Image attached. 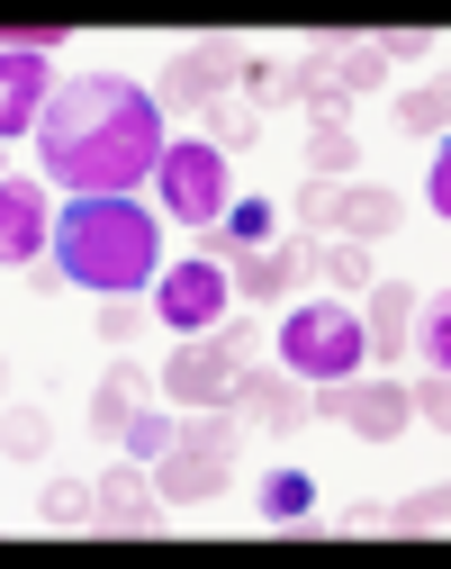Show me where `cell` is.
I'll return each mask as SVG.
<instances>
[{
  "mask_svg": "<svg viewBox=\"0 0 451 569\" xmlns=\"http://www.w3.org/2000/svg\"><path fill=\"white\" fill-rule=\"evenodd\" d=\"M163 154V109L118 73H72L54 82L46 118H37V163L46 181H63L72 199H127Z\"/></svg>",
  "mask_w": 451,
  "mask_h": 569,
  "instance_id": "1",
  "label": "cell"
},
{
  "mask_svg": "<svg viewBox=\"0 0 451 569\" xmlns=\"http://www.w3.org/2000/svg\"><path fill=\"white\" fill-rule=\"evenodd\" d=\"M46 244L82 290H109V299H136L144 280L163 271V227L144 218L136 199H72Z\"/></svg>",
  "mask_w": 451,
  "mask_h": 569,
  "instance_id": "2",
  "label": "cell"
},
{
  "mask_svg": "<svg viewBox=\"0 0 451 569\" xmlns=\"http://www.w3.org/2000/svg\"><path fill=\"white\" fill-rule=\"evenodd\" d=\"M235 461H244V425H235V407H190V416L172 425L163 461H144V470H154L163 507H190V497H217L225 479H235Z\"/></svg>",
  "mask_w": 451,
  "mask_h": 569,
  "instance_id": "3",
  "label": "cell"
},
{
  "mask_svg": "<svg viewBox=\"0 0 451 569\" xmlns=\"http://www.w3.org/2000/svg\"><path fill=\"white\" fill-rule=\"evenodd\" d=\"M380 46L370 37H317V46H298V63H289V100H308L317 118H343L352 100H370L380 91Z\"/></svg>",
  "mask_w": 451,
  "mask_h": 569,
  "instance_id": "4",
  "label": "cell"
},
{
  "mask_svg": "<svg viewBox=\"0 0 451 569\" xmlns=\"http://www.w3.org/2000/svg\"><path fill=\"white\" fill-rule=\"evenodd\" d=\"M280 362H289L298 380H352V371L370 362V335H361L352 308L317 299V308H289V326H280Z\"/></svg>",
  "mask_w": 451,
  "mask_h": 569,
  "instance_id": "5",
  "label": "cell"
},
{
  "mask_svg": "<svg viewBox=\"0 0 451 569\" xmlns=\"http://www.w3.org/2000/svg\"><path fill=\"white\" fill-rule=\"evenodd\" d=\"M154 190L181 227H217L235 208V181H225V154L217 146H163L154 154Z\"/></svg>",
  "mask_w": 451,
  "mask_h": 569,
  "instance_id": "6",
  "label": "cell"
},
{
  "mask_svg": "<svg viewBox=\"0 0 451 569\" xmlns=\"http://www.w3.org/2000/svg\"><path fill=\"white\" fill-rule=\"evenodd\" d=\"M308 416H334V425H352V435H370V443H389V435H407V389L398 380H317V398H308Z\"/></svg>",
  "mask_w": 451,
  "mask_h": 569,
  "instance_id": "7",
  "label": "cell"
},
{
  "mask_svg": "<svg viewBox=\"0 0 451 569\" xmlns=\"http://www.w3.org/2000/svg\"><path fill=\"white\" fill-rule=\"evenodd\" d=\"M308 280H317V244H308V236H289V244H253V253L225 262V290L253 299V308H271V299H289V290H308Z\"/></svg>",
  "mask_w": 451,
  "mask_h": 569,
  "instance_id": "8",
  "label": "cell"
},
{
  "mask_svg": "<svg viewBox=\"0 0 451 569\" xmlns=\"http://www.w3.org/2000/svg\"><path fill=\"white\" fill-rule=\"evenodd\" d=\"M244 73V46L235 37H208V46H190L172 73H163V91H154V109H208V100H225V82Z\"/></svg>",
  "mask_w": 451,
  "mask_h": 569,
  "instance_id": "9",
  "label": "cell"
},
{
  "mask_svg": "<svg viewBox=\"0 0 451 569\" xmlns=\"http://www.w3.org/2000/svg\"><path fill=\"white\" fill-rule=\"evenodd\" d=\"M225 299H235V290H225V262H172L163 271V290H154V308H163V326H181V335H199V326H217L225 317Z\"/></svg>",
  "mask_w": 451,
  "mask_h": 569,
  "instance_id": "10",
  "label": "cell"
},
{
  "mask_svg": "<svg viewBox=\"0 0 451 569\" xmlns=\"http://www.w3.org/2000/svg\"><path fill=\"white\" fill-rule=\"evenodd\" d=\"M91 525H109V533H163V488H154V470L127 461V470L91 479Z\"/></svg>",
  "mask_w": 451,
  "mask_h": 569,
  "instance_id": "11",
  "label": "cell"
},
{
  "mask_svg": "<svg viewBox=\"0 0 451 569\" xmlns=\"http://www.w3.org/2000/svg\"><path fill=\"white\" fill-rule=\"evenodd\" d=\"M225 407H235L244 425H271V435L308 425V389H298V371H262V362H235V389H225Z\"/></svg>",
  "mask_w": 451,
  "mask_h": 569,
  "instance_id": "12",
  "label": "cell"
},
{
  "mask_svg": "<svg viewBox=\"0 0 451 569\" xmlns=\"http://www.w3.org/2000/svg\"><path fill=\"white\" fill-rule=\"evenodd\" d=\"M54 100V73H46V54H19V46H0V136H19L37 127Z\"/></svg>",
  "mask_w": 451,
  "mask_h": 569,
  "instance_id": "13",
  "label": "cell"
},
{
  "mask_svg": "<svg viewBox=\"0 0 451 569\" xmlns=\"http://www.w3.org/2000/svg\"><path fill=\"white\" fill-rule=\"evenodd\" d=\"M46 236H54V218H46V190L37 181H0V262H37L46 253Z\"/></svg>",
  "mask_w": 451,
  "mask_h": 569,
  "instance_id": "14",
  "label": "cell"
},
{
  "mask_svg": "<svg viewBox=\"0 0 451 569\" xmlns=\"http://www.w3.org/2000/svg\"><path fill=\"white\" fill-rule=\"evenodd\" d=\"M225 389H235V362L217 343H181L163 362V398H181V407H225Z\"/></svg>",
  "mask_w": 451,
  "mask_h": 569,
  "instance_id": "15",
  "label": "cell"
},
{
  "mask_svg": "<svg viewBox=\"0 0 451 569\" xmlns=\"http://www.w3.org/2000/svg\"><path fill=\"white\" fill-rule=\"evenodd\" d=\"M325 227H334V236H352V244H380V236L398 227V190H380V181H352V190H334Z\"/></svg>",
  "mask_w": 451,
  "mask_h": 569,
  "instance_id": "16",
  "label": "cell"
},
{
  "mask_svg": "<svg viewBox=\"0 0 451 569\" xmlns=\"http://www.w3.org/2000/svg\"><path fill=\"white\" fill-rule=\"evenodd\" d=\"M144 407V371L136 362H118L109 380H100V398H91V425H100V435H127V416Z\"/></svg>",
  "mask_w": 451,
  "mask_h": 569,
  "instance_id": "17",
  "label": "cell"
},
{
  "mask_svg": "<svg viewBox=\"0 0 451 569\" xmlns=\"http://www.w3.org/2000/svg\"><path fill=\"white\" fill-rule=\"evenodd\" d=\"M407 343H415V362H451V308H442V290L433 299H415V317H407Z\"/></svg>",
  "mask_w": 451,
  "mask_h": 569,
  "instance_id": "18",
  "label": "cell"
},
{
  "mask_svg": "<svg viewBox=\"0 0 451 569\" xmlns=\"http://www.w3.org/2000/svg\"><path fill=\"white\" fill-rule=\"evenodd\" d=\"M407 317H415V290H380V299H370V352L398 362V352H407Z\"/></svg>",
  "mask_w": 451,
  "mask_h": 569,
  "instance_id": "19",
  "label": "cell"
},
{
  "mask_svg": "<svg viewBox=\"0 0 451 569\" xmlns=\"http://www.w3.org/2000/svg\"><path fill=\"white\" fill-rule=\"evenodd\" d=\"M308 163H317V181H343V172L361 163V146H352V127H343V118H317V136H308Z\"/></svg>",
  "mask_w": 451,
  "mask_h": 569,
  "instance_id": "20",
  "label": "cell"
},
{
  "mask_svg": "<svg viewBox=\"0 0 451 569\" xmlns=\"http://www.w3.org/2000/svg\"><path fill=\"white\" fill-rule=\"evenodd\" d=\"M308 507H317V479H308V470H271V479H262V516H271V525H298Z\"/></svg>",
  "mask_w": 451,
  "mask_h": 569,
  "instance_id": "21",
  "label": "cell"
},
{
  "mask_svg": "<svg viewBox=\"0 0 451 569\" xmlns=\"http://www.w3.org/2000/svg\"><path fill=\"white\" fill-rule=\"evenodd\" d=\"M46 443H54V425H46L37 407H10V416H0V452H10V461H46Z\"/></svg>",
  "mask_w": 451,
  "mask_h": 569,
  "instance_id": "22",
  "label": "cell"
},
{
  "mask_svg": "<svg viewBox=\"0 0 451 569\" xmlns=\"http://www.w3.org/2000/svg\"><path fill=\"white\" fill-rule=\"evenodd\" d=\"M253 118H262L253 100H208V146H217V154H225V146H253Z\"/></svg>",
  "mask_w": 451,
  "mask_h": 569,
  "instance_id": "23",
  "label": "cell"
},
{
  "mask_svg": "<svg viewBox=\"0 0 451 569\" xmlns=\"http://www.w3.org/2000/svg\"><path fill=\"white\" fill-rule=\"evenodd\" d=\"M253 244H271V208L235 199V208H225V253H253Z\"/></svg>",
  "mask_w": 451,
  "mask_h": 569,
  "instance_id": "24",
  "label": "cell"
},
{
  "mask_svg": "<svg viewBox=\"0 0 451 569\" xmlns=\"http://www.w3.org/2000/svg\"><path fill=\"white\" fill-rule=\"evenodd\" d=\"M46 525H54V533L91 525V479H54V488H46Z\"/></svg>",
  "mask_w": 451,
  "mask_h": 569,
  "instance_id": "25",
  "label": "cell"
},
{
  "mask_svg": "<svg viewBox=\"0 0 451 569\" xmlns=\"http://www.w3.org/2000/svg\"><path fill=\"white\" fill-rule=\"evenodd\" d=\"M442 118H451L442 82H424V91H407V100H398V127H407V136H442Z\"/></svg>",
  "mask_w": 451,
  "mask_h": 569,
  "instance_id": "26",
  "label": "cell"
},
{
  "mask_svg": "<svg viewBox=\"0 0 451 569\" xmlns=\"http://www.w3.org/2000/svg\"><path fill=\"white\" fill-rule=\"evenodd\" d=\"M118 443H127L136 461H163V443H172V416H154V407H136V416H127V435H118Z\"/></svg>",
  "mask_w": 451,
  "mask_h": 569,
  "instance_id": "27",
  "label": "cell"
},
{
  "mask_svg": "<svg viewBox=\"0 0 451 569\" xmlns=\"http://www.w3.org/2000/svg\"><path fill=\"white\" fill-rule=\"evenodd\" d=\"M398 533H442V488H415V497H398V516H389Z\"/></svg>",
  "mask_w": 451,
  "mask_h": 569,
  "instance_id": "28",
  "label": "cell"
},
{
  "mask_svg": "<svg viewBox=\"0 0 451 569\" xmlns=\"http://www.w3.org/2000/svg\"><path fill=\"white\" fill-rule=\"evenodd\" d=\"M317 271H325V280H343V290H370V262H361V244H352V236H343V244H325V253H317Z\"/></svg>",
  "mask_w": 451,
  "mask_h": 569,
  "instance_id": "29",
  "label": "cell"
},
{
  "mask_svg": "<svg viewBox=\"0 0 451 569\" xmlns=\"http://www.w3.org/2000/svg\"><path fill=\"white\" fill-rule=\"evenodd\" d=\"M244 91H253V109H280L289 100V63H244Z\"/></svg>",
  "mask_w": 451,
  "mask_h": 569,
  "instance_id": "30",
  "label": "cell"
},
{
  "mask_svg": "<svg viewBox=\"0 0 451 569\" xmlns=\"http://www.w3.org/2000/svg\"><path fill=\"white\" fill-rule=\"evenodd\" d=\"M253 343H262L253 317H225V326H217V352H225V362H253Z\"/></svg>",
  "mask_w": 451,
  "mask_h": 569,
  "instance_id": "31",
  "label": "cell"
},
{
  "mask_svg": "<svg viewBox=\"0 0 451 569\" xmlns=\"http://www.w3.org/2000/svg\"><path fill=\"white\" fill-rule=\"evenodd\" d=\"M407 416H433V425L451 416V389H442V371H424V380L407 389Z\"/></svg>",
  "mask_w": 451,
  "mask_h": 569,
  "instance_id": "32",
  "label": "cell"
},
{
  "mask_svg": "<svg viewBox=\"0 0 451 569\" xmlns=\"http://www.w3.org/2000/svg\"><path fill=\"white\" fill-rule=\"evenodd\" d=\"M433 54V37L424 28H398V37H380V63H424Z\"/></svg>",
  "mask_w": 451,
  "mask_h": 569,
  "instance_id": "33",
  "label": "cell"
},
{
  "mask_svg": "<svg viewBox=\"0 0 451 569\" xmlns=\"http://www.w3.org/2000/svg\"><path fill=\"white\" fill-rule=\"evenodd\" d=\"M325 208H334V181H308L298 190V227H325Z\"/></svg>",
  "mask_w": 451,
  "mask_h": 569,
  "instance_id": "34",
  "label": "cell"
},
{
  "mask_svg": "<svg viewBox=\"0 0 451 569\" xmlns=\"http://www.w3.org/2000/svg\"><path fill=\"white\" fill-rule=\"evenodd\" d=\"M0 398H10V362H0Z\"/></svg>",
  "mask_w": 451,
  "mask_h": 569,
  "instance_id": "35",
  "label": "cell"
}]
</instances>
